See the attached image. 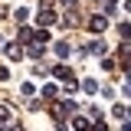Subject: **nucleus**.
Listing matches in <instances>:
<instances>
[{"label":"nucleus","mask_w":131,"mask_h":131,"mask_svg":"<svg viewBox=\"0 0 131 131\" xmlns=\"http://www.w3.org/2000/svg\"><path fill=\"white\" fill-rule=\"evenodd\" d=\"M49 112H52L56 118H59V121H62L66 115H72V112H75V105H72V102H56V105H52Z\"/></svg>","instance_id":"1"},{"label":"nucleus","mask_w":131,"mask_h":131,"mask_svg":"<svg viewBox=\"0 0 131 131\" xmlns=\"http://www.w3.org/2000/svg\"><path fill=\"white\" fill-rule=\"evenodd\" d=\"M105 26H108V16H105V13H95V16H89V30L102 33Z\"/></svg>","instance_id":"2"},{"label":"nucleus","mask_w":131,"mask_h":131,"mask_svg":"<svg viewBox=\"0 0 131 131\" xmlns=\"http://www.w3.org/2000/svg\"><path fill=\"white\" fill-rule=\"evenodd\" d=\"M85 52H89V56H105V43H102V39H92V43L85 46Z\"/></svg>","instance_id":"3"},{"label":"nucleus","mask_w":131,"mask_h":131,"mask_svg":"<svg viewBox=\"0 0 131 131\" xmlns=\"http://www.w3.org/2000/svg\"><path fill=\"white\" fill-rule=\"evenodd\" d=\"M56 20H59V16L52 13V10H43V13H39V26H52Z\"/></svg>","instance_id":"4"},{"label":"nucleus","mask_w":131,"mask_h":131,"mask_svg":"<svg viewBox=\"0 0 131 131\" xmlns=\"http://www.w3.org/2000/svg\"><path fill=\"white\" fill-rule=\"evenodd\" d=\"M3 52H7V56H10L13 62L20 59V56H23V49H20V46H13V43H7V46H3Z\"/></svg>","instance_id":"5"},{"label":"nucleus","mask_w":131,"mask_h":131,"mask_svg":"<svg viewBox=\"0 0 131 131\" xmlns=\"http://www.w3.org/2000/svg\"><path fill=\"white\" fill-rule=\"evenodd\" d=\"M33 39H36V30L23 26V30H20V43H33Z\"/></svg>","instance_id":"6"},{"label":"nucleus","mask_w":131,"mask_h":131,"mask_svg":"<svg viewBox=\"0 0 131 131\" xmlns=\"http://www.w3.org/2000/svg\"><path fill=\"white\" fill-rule=\"evenodd\" d=\"M82 92H85V95L98 92V82H95V79H85V82H82Z\"/></svg>","instance_id":"7"},{"label":"nucleus","mask_w":131,"mask_h":131,"mask_svg":"<svg viewBox=\"0 0 131 131\" xmlns=\"http://www.w3.org/2000/svg\"><path fill=\"white\" fill-rule=\"evenodd\" d=\"M112 118L125 121V118H128V108H125V105H115V108H112Z\"/></svg>","instance_id":"8"},{"label":"nucleus","mask_w":131,"mask_h":131,"mask_svg":"<svg viewBox=\"0 0 131 131\" xmlns=\"http://www.w3.org/2000/svg\"><path fill=\"white\" fill-rule=\"evenodd\" d=\"M52 49H56V56H62V59L69 56V52H72V46H69V43H56Z\"/></svg>","instance_id":"9"},{"label":"nucleus","mask_w":131,"mask_h":131,"mask_svg":"<svg viewBox=\"0 0 131 131\" xmlns=\"http://www.w3.org/2000/svg\"><path fill=\"white\" fill-rule=\"evenodd\" d=\"M7 125H10V108L0 105V128H7Z\"/></svg>","instance_id":"10"},{"label":"nucleus","mask_w":131,"mask_h":131,"mask_svg":"<svg viewBox=\"0 0 131 131\" xmlns=\"http://www.w3.org/2000/svg\"><path fill=\"white\" fill-rule=\"evenodd\" d=\"M33 92H36L33 82H23V85H20V95H23V98H33Z\"/></svg>","instance_id":"11"},{"label":"nucleus","mask_w":131,"mask_h":131,"mask_svg":"<svg viewBox=\"0 0 131 131\" xmlns=\"http://www.w3.org/2000/svg\"><path fill=\"white\" fill-rule=\"evenodd\" d=\"M118 36H121V39H131V26L128 23H118Z\"/></svg>","instance_id":"12"},{"label":"nucleus","mask_w":131,"mask_h":131,"mask_svg":"<svg viewBox=\"0 0 131 131\" xmlns=\"http://www.w3.org/2000/svg\"><path fill=\"white\" fill-rule=\"evenodd\" d=\"M59 92H56V85H43V98H56Z\"/></svg>","instance_id":"13"},{"label":"nucleus","mask_w":131,"mask_h":131,"mask_svg":"<svg viewBox=\"0 0 131 131\" xmlns=\"http://www.w3.org/2000/svg\"><path fill=\"white\" fill-rule=\"evenodd\" d=\"M52 75H56V79H66V75H69V69H66V66H56V69H52Z\"/></svg>","instance_id":"14"},{"label":"nucleus","mask_w":131,"mask_h":131,"mask_svg":"<svg viewBox=\"0 0 131 131\" xmlns=\"http://www.w3.org/2000/svg\"><path fill=\"white\" fill-rule=\"evenodd\" d=\"M13 16H16V20H20V23H26V16H30V10H26V7H20V10H16Z\"/></svg>","instance_id":"15"},{"label":"nucleus","mask_w":131,"mask_h":131,"mask_svg":"<svg viewBox=\"0 0 131 131\" xmlns=\"http://www.w3.org/2000/svg\"><path fill=\"white\" fill-rule=\"evenodd\" d=\"M115 3L118 0H105V13H115Z\"/></svg>","instance_id":"16"},{"label":"nucleus","mask_w":131,"mask_h":131,"mask_svg":"<svg viewBox=\"0 0 131 131\" xmlns=\"http://www.w3.org/2000/svg\"><path fill=\"white\" fill-rule=\"evenodd\" d=\"M0 49H3V39H0Z\"/></svg>","instance_id":"17"},{"label":"nucleus","mask_w":131,"mask_h":131,"mask_svg":"<svg viewBox=\"0 0 131 131\" xmlns=\"http://www.w3.org/2000/svg\"><path fill=\"white\" fill-rule=\"evenodd\" d=\"M128 10H131V0H128Z\"/></svg>","instance_id":"18"}]
</instances>
